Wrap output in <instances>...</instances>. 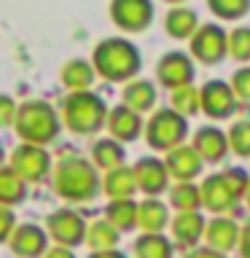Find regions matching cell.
<instances>
[{
  "label": "cell",
  "mask_w": 250,
  "mask_h": 258,
  "mask_svg": "<svg viewBox=\"0 0 250 258\" xmlns=\"http://www.w3.org/2000/svg\"><path fill=\"white\" fill-rule=\"evenodd\" d=\"M54 188L59 197L73 202H86L97 194V172L84 159H68L56 167Z\"/></svg>",
  "instance_id": "obj_1"
},
{
  "label": "cell",
  "mask_w": 250,
  "mask_h": 258,
  "mask_svg": "<svg viewBox=\"0 0 250 258\" xmlns=\"http://www.w3.org/2000/svg\"><path fill=\"white\" fill-rule=\"evenodd\" d=\"M94 64L105 78L124 81V78L137 73V68H140V56H137L135 46H129L127 40L110 38V40H102V43L97 46Z\"/></svg>",
  "instance_id": "obj_2"
},
{
  "label": "cell",
  "mask_w": 250,
  "mask_h": 258,
  "mask_svg": "<svg viewBox=\"0 0 250 258\" xmlns=\"http://www.w3.org/2000/svg\"><path fill=\"white\" fill-rule=\"evenodd\" d=\"M247 188V175L245 169H226L223 175H213L202 183V202L213 213H223V210L234 207L242 194Z\"/></svg>",
  "instance_id": "obj_3"
},
{
  "label": "cell",
  "mask_w": 250,
  "mask_h": 258,
  "mask_svg": "<svg viewBox=\"0 0 250 258\" xmlns=\"http://www.w3.org/2000/svg\"><path fill=\"white\" fill-rule=\"evenodd\" d=\"M16 132L32 145H43L56 137L59 124L46 102H27L19 108V116H16Z\"/></svg>",
  "instance_id": "obj_4"
},
{
  "label": "cell",
  "mask_w": 250,
  "mask_h": 258,
  "mask_svg": "<svg viewBox=\"0 0 250 258\" xmlns=\"http://www.w3.org/2000/svg\"><path fill=\"white\" fill-rule=\"evenodd\" d=\"M102 121H105V105L97 94L76 92L65 100V124L73 132L92 135L102 126Z\"/></svg>",
  "instance_id": "obj_5"
},
{
  "label": "cell",
  "mask_w": 250,
  "mask_h": 258,
  "mask_svg": "<svg viewBox=\"0 0 250 258\" xmlns=\"http://www.w3.org/2000/svg\"><path fill=\"white\" fill-rule=\"evenodd\" d=\"M185 121L180 113L175 110H159L148 124V143L153 148L164 151V148H175L177 143L185 137Z\"/></svg>",
  "instance_id": "obj_6"
},
{
  "label": "cell",
  "mask_w": 250,
  "mask_h": 258,
  "mask_svg": "<svg viewBox=\"0 0 250 258\" xmlns=\"http://www.w3.org/2000/svg\"><path fill=\"white\" fill-rule=\"evenodd\" d=\"M110 16L121 30L140 32V30L148 27L153 8H151V3H145V0H116V3L110 6Z\"/></svg>",
  "instance_id": "obj_7"
},
{
  "label": "cell",
  "mask_w": 250,
  "mask_h": 258,
  "mask_svg": "<svg viewBox=\"0 0 250 258\" xmlns=\"http://www.w3.org/2000/svg\"><path fill=\"white\" fill-rule=\"evenodd\" d=\"M156 76H159V81L164 86H169V89L177 92V89H185L194 81V64H191V59L185 54L172 51V54L161 56V62L156 68Z\"/></svg>",
  "instance_id": "obj_8"
},
{
  "label": "cell",
  "mask_w": 250,
  "mask_h": 258,
  "mask_svg": "<svg viewBox=\"0 0 250 258\" xmlns=\"http://www.w3.org/2000/svg\"><path fill=\"white\" fill-rule=\"evenodd\" d=\"M11 169L22 180H40L48 169V156L38 145H19L11 156Z\"/></svg>",
  "instance_id": "obj_9"
},
{
  "label": "cell",
  "mask_w": 250,
  "mask_h": 258,
  "mask_svg": "<svg viewBox=\"0 0 250 258\" xmlns=\"http://www.w3.org/2000/svg\"><path fill=\"white\" fill-rule=\"evenodd\" d=\"M226 46H229V43H226L223 30L215 27V24H207V27H202L197 35H194V40H191V51H194V56H197V59H202V62H207V64L223 59Z\"/></svg>",
  "instance_id": "obj_10"
},
{
  "label": "cell",
  "mask_w": 250,
  "mask_h": 258,
  "mask_svg": "<svg viewBox=\"0 0 250 258\" xmlns=\"http://www.w3.org/2000/svg\"><path fill=\"white\" fill-rule=\"evenodd\" d=\"M48 231L62 245H78V242H84V234H86L84 221L70 210H56V213L48 215Z\"/></svg>",
  "instance_id": "obj_11"
},
{
  "label": "cell",
  "mask_w": 250,
  "mask_h": 258,
  "mask_svg": "<svg viewBox=\"0 0 250 258\" xmlns=\"http://www.w3.org/2000/svg\"><path fill=\"white\" fill-rule=\"evenodd\" d=\"M202 108L210 118H226L234 113V94L223 81H210L202 89Z\"/></svg>",
  "instance_id": "obj_12"
},
{
  "label": "cell",
  "mask_w": 250,
  "mask_h": 258,
  "mask_svg": "<svg viewBox=\"0 0 250 258\" xmlns=\"http://www.w3.org/2000/svg\"><path fill=\"white\" fill-rule=\"evenodd\" d=\"M135 180L143 191L156 194L167 185V167L156 159H140L135 164Z\"/></svg>",
  "instance_id": "obj_13"
},
{
  "label": "cell",
  "mask_w": 250,
  "mask_h": 258,
  "mask_svg": "<svg viewBox=\"0 0 250 258\" xmlns=\"http://www.w3.org/2000/svg\"><path fill=\"white\" fill-rule=\"evenodd\" d=\"M46 247V234L38 226H19L11 237V250L22 258H35Z\"/></svg>",
  "instance_id": "obj_14"
},
{
  "label": "cell",
  "mask_w": 250,
  "mask_h": 258,
  "mask_svg": "<svg viewBox=\"0 0 250 258\" xmlns=\"http://www.w3.org/2000/svg\"><path fill=\"white\" fill-rule=\"evenodd\" d=\"M194 148L202 159L207 161H221L226 156V137L213 126H202L194 137Z\"/></svg>",
  "instance_id": "obj_15"
},
{
  "label": "cell",
  "mask_w": 250,
  "mask_h": 258,
  "mask_svg": "<svg viewBox=\"0 0 250 258\" xmlns=\"http://www.w3.org/2000/svg\"><path fill=\"white\" fill-rule=\"evenodd\" d=\"M108 126H110V132L116 135L118 140H135V137L140 135V116H137L132 108L121 105V108L110 110Z\"/></svg>",
  "instance_id": "obj_16"
},
{
  "label": "cell",
  "mask_w": 250,
  "mask_h": 258,
  "mask_svg": "<svg viewBox=\"0 0 250 258\" xmlns=\"http://www.w3.org/2000/svg\"><path fill=\"white\" fill-rule=\"evenodd\" d=\"M199 167H202V156L194 148H175V151H169V156H167V169L175 177H180V180L194 177L199 172Z\"/></svg>",
  "instance_id": "obj_17"
},
{
  "label": "cell",
  "mask_w": 250,
  "mask_h": 258,
  "mask_svg": "<svg viewBox=\"0 0 250 258\" xmlns=\"http://www.w3.org/2000/svg\"><path fill=\"white\" fill-rule=\"evenodd\" d=\"M237 239H242L239 231H237V223L229 221V218H215V221L207 226V242L215 253L218 250H231L237 245Z\"/></svg>",
  "instance_id": "obj_18"
},
{
  "label": "cell",
  "mask_w": 250,
  "mask_h": 258,
  "mask_svg": "<svg viewBox=\"0 0 250 258\" xmlns=\"http://www.w3.org/2000/svg\"><path fill=\"white\" fill-rule=\"evenodd\" d=\"M167 207L156 199H145L140 205V213H137V223L143 226L148 234H159L167 226Z\"/></svg>",
  "instance_id": "obj_19"
},
{
  "label": "cell",
  "mask_w": 250,
  "mask_h": 258,
  "mask_svg": "<svg viewBox=\"0 0 250 258\" xmlns=\"http://www.w3.org/2000/svg\"><path fill=\"white\" fill-rule=\"evenodd\" d=\"M202 229H205V221H202V215H197V213H183V215H177L175 223H172L175 239L180 242V245H194V242L202 237Z\"/></svg>",
  "instance_id": "obj_20"
},
{
  "label": "cell",
  "mask_w": 250,
  "mask_h": 258,
  "mask_svg": "<svg viewBox=\"0 0 250 258\" xmlns=\"http://www.w3.org/2000/svg\"><path fill=\"white\" fill-rule=\"evenodd\" d=\"M118 242L116 226H110L108 221H97L86 229V245L92 250H100V253H108V250Z\"/></svg>",
  "instance_id": "obj_21"
},
{
  "label": "cell",
  "mask_w": 250,
  "mask_h": 258,
  "mask_svg": "<svg viewBox=\"0 0 250 258\" xmlns=\"http://www.w3.org/2000/svg\"><path fill=\"white\" fill-rule=\"evenodd\" d=\"M124 102L127 108H132L135 113L137 110H151V105L156 102V92L148 81H135L124 89Z\"/></svg>",
  "instance_id": "obj_22"
},
{
  "label": "cell",
  "mask_w": 250,
  "mask_h": 258,
  "mask_svg": "<svg viewBox=\"0 0 250 258\" xmlns=\"http://www.w3.org/2000/svg\"><path fill=\"white\" fill-rule=\"evenodd\" d=\"M135 169H116V172H108V177H105V191L110 194L116 202L121 199H129V194L135 191Z\"/></svg>",
  "instance_id": "obj_23"
},
{
  "label": "cell",
  "mask_w": 250,
  "mask_h": 258,
  "mask_svg": "<svg viewBox=\"0 0 250 258\" xmlns=\"http://www.w3.org/2000/svg\"><path fill=\"white\" fill-rule=\"evenodd\" d=\"M197 30V14L191 8H172L167 14V32L172 38H189Z\"/></svg>",
  "instance_id": "obj_24"
},
{
  "label": "cell",
  "mask_w": 250,
  "mask_h": 258,
  "mask_svg": "<svg viewBox=\"0 0 250 258\" xmlns=\"http://www.w3.org/2000/svg\"><path fill=\"white\" fill-rule=\"evenodd\" d=\"M137 213H140V207H137L135 202H129V199L113 202V205L105 210L108 223L116 226V229H132V226L137 223Z\"/></svg>",
  "instance_id": "obj_25"
},
{
  "label": "cell",
  "mask_w": 250,
  "mask_h": 258,
  "mask_svg": "<svg viewBox=\"0 0 250 258\" xmlns=\"http://www.w3.org/2000/svg\"><path fill=\"white\" fill-rule=\"evenodd\" d=\"M169 253H172L169 242L164 237H159V234H145V237L135 242L137 258H169Z\"/></svg>",
  "instance_id": "obj_26"
},
{
  "label": "cell",
  "mask_w": 250,
  "mask_h": 258,
  "mask_svg": "<svg viewBox=\"0 0 250 258\" xmlns=\"http://www.w3.org/2000/svg\"><path fill=\"white\" fill-rule=\"evenodd\" d=\"M94 161L108 172H116V169H121V161H124V151L113 140H100L94 145Z\"/></svg>",
  "instance_id": "obj_27"
},
{
  "label": "cell",
  "mask_w": 250,
  "mask_h": 258,
  "mask_svg": "<svg viewBox=\"0 0 250 258\" xmlns=\"http://www.w3.org/2000/svg\"><path fill=\"white\" fill-rule=\"evenodd\" d=\"M92 68L84 62V59H73L65 64V70H62V81H65V86H70V89H76V92H81V89H86L89 84H92Z\"/></svg>",
  "instance_id": "obj_28"
},
{
  "label": "cell",
  "mask_w": 250,
  "mask_h": 258,
  "mask_svg": "<svg viewBox=\"0 0 250 258\" xmlns=\"http://www.w3.org/2000/svg\"><path fill=\"white\" fill-rule=\"evenodd\" d=\"M169 202H172V207H177L180 213H197V207L202 202V191L183 183V185H177V188H172Z\"/></svg>",
  "instance_id": "obj_29"
},
{
  "label": "cell",
  "mask_w": 250,
  "mask_h": 258,
  "mask_svg": "<svg viewBox=\"0 0 250 258\" xmlns=\"http://www.w3.org/2000/svg\"><path fill=\"white\" fill-rule=\"evenodd\" d=\"M24 197V183L22 177L14 172V169H3V175H0V199L6 202V205H14V202H19Z\"/></svg>",
  "instance_id": "obj_30"
},
{
  "label": "cell",
  "mask_w": 250,
  "mask_h": 258,
  "mask_svg": "<svg viewBox=\"0 0 250 258\" xmlns=\"http://www.w3.org/2000/svg\"><path fill=\"white\" fill-rule=\"evenodd\" d=\"M172 105L175 110L185 113V116H191V113L199 110V94L194 86H185V89H177V92H172Z\"/></svg>",
  "instance_id": "obj_31"
},
{
  "label": "cell",
  "mask_w": 250,
  "mask_h": 258,
  "mask_svg": "<svg viewBox=\"0 0 250 258\" xmlns=\"http://www.w3.org/2000/svg\"><path fill=\"white\" fill-rule=\"evenodd\" d=\"M247 3L245 0H213L210 3V11L215 16H223V19H237V16L247 14Z\"/></svg>",
  "instance_id": "obj_32"
},
{
  "label": "cell",
  "mask_w": 250,
  "mask_h": 258,
  "mask_svg": "<svg viewBox=\"0 0 250 258\" xmlns=\"http://www.w3.org/2000/svg\"><path fill=\"white\" fill-rule=\"evenodd\" d=\"M229 48H231L234 59H239V62L250 59V30L247 27H237V30H234L231 38H229Z\"/></svg>",
  "instance_id": "obj_33"
},
{
  "label": "cell",
  "mask_w": 250,
  "mask_h": 258,
  "mask_svg": "<svg viewBox=\"0 0 250 258\" xmlns=\"http://www.w3.org/2000/svg\"><path fill=\"white\" fill-rule=\"evenodd\" d=\"M229 140H231L234 151H237L239 156H250V121L234 124L231 132H229Z\"/></svg>",
  "instance_id": "obj_34"
},
{
  "label": "cell",
  "mask_w": 250,
  "mask_h": 258,
  "mask_svg": "<svg viewBox=\"0 0 250 258\" xmlns=\"http://www.w3.org/2000/svg\"><path fill=\"white\" fill-rule=\"evenodd\" d=\"M234 92L242 100H250V68L234 73Z\"/></svg>",
  "instance_id": "obj_35"
},
{
  "label": "cell",
  "mask_w": 250,
  "mask_h": 258,
  "mask_svg": "<svg viewBox=\"0 0 250 258\" xmlns=\"http://www.w3.org/2000/svg\"><path fill=\"white\" fill-rule=\"evenodd\" d=\"M11 118H14V102H11V97H6V100H3V124L8 126V124H11Z\"/></svg>",
  "instance_id": "obj_36"
},
{
  "label": "cell",
  "mask_w": 250,
  "mask_h": 258,
  "mask_svg": "<svg viewBox=\"0 0 250 258\" xmlns=\"http://www.w3.org/2000/svg\"><path fill=\"white\" fill-rule=\"evenodd\" d=\"M0 215H3V237H6V239H11V226H14V215L8 213V210H3V213H0Z\"/></svg>",
  "instance_id": "obj_37"
},
{
  "label": "cell",
  "mask_w": 250,
  "mask_h": 258,
  "mask_svg": "<svg viewBox=\"0 0 250 258\" xmlns=\"http://www.w3.org/2000/svg\"><path fill=\"white\" fill-rule=\"evenodd\" d=\"M242 258H250V223L242 231Z\"/></svg>",
  "instance_id": "obj_38"
},
{
  "label": "cell",
  "mask_w": 250,
  "mask_h": 258,
  "mask_svg": "<svg viewBox=\"0 0 250 258\" xmlns=\"http://www.w3.org/2000/svg\"><path fill=\"white\" fill-rule=\"evenodd\" d=\"M46 258H73V253H70V250H65V247H54V250H48Z\"/></svg>",
  "instance_id": "obj_39"
},
{
  "label": "cell",
  "mask_w": 250,
  "mask_h": 258,
  "mask_svg": "<svg viewBox=\"0 0 250 258\" xmlns=\"http://www.w3.org/2000/svg\"><path fill=\"white\" fill-rule=\"evenodd\" d=\"M189 258H221V255H218L215 250H194Z\"/></svg>",
  "instance_id": "obj_40"
},
{
  "label": "cell",
  "mask_w": 250,
  "mask_h": 258,
  "mask_svg": "<svg viewBox=\"0 0 250 258\" xmlns=\"http://www.w3.org/2000/svg\"><path fill=\"white\" fill-rule=\"evenodd\" d=\"M92 258H124L121 253H113V250H108V253H94Z\"/></svg>",
  "instance_id": "obj_41"
},
{
  "label": "cell",
  "mask_w": 250,
  "mask_h": 258,
  "mask_svg": "<svg viewBox=\"0 0 250 258\" xmlns=\"http://www.w3.org/2000/svg\"><path fill=\"white\" fill-rule=\"evenodd\" d=\"M247 202H250V188H247Z\"/></svg>",
  "instance_id": "obj_42"
}]
</instances>
